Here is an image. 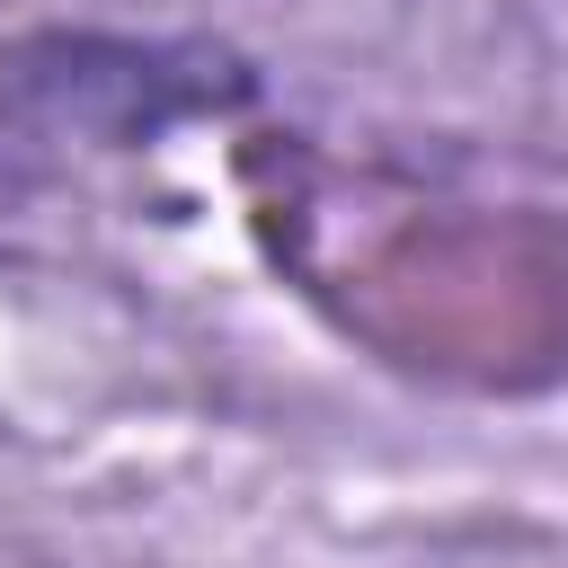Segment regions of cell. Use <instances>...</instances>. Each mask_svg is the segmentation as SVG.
<instances>
[{
	"label": "cell",
	"mask_w": 568,
	"mask_h": 568,
	"mask_svg": "<svg viewBox=\"0 0 568 568\" xmlns=\"http://www.w3.org/2000/svg\"><path fill=\"white\" fill-rule=\"evenodd\" d=\"M9 89L53 124V133H89L106 151L151 142L186 115H222L248 106V62L231 44H195V36H36L9 53Z\"/></svg>",
	"instance_id": "6da1fadb"
}]
</instances>
